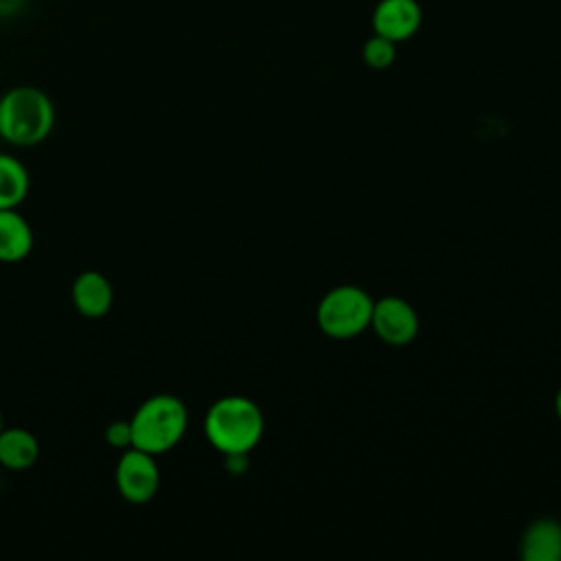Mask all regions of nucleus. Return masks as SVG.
I'll return each instance as SVG.
<instances>
[{"mask_svg":"<svg viewBox=\"0 0 561 561\" xmlns=\"http://www.w3.org/2000/svg\"><path fill=\"white\" fill-rule=\"evenodd\" d=\"M31 188V178L26 167L9 156L0 153V210L4 208H18Z\"/></svg>","mask_w":561,"mask_h":561,"instance_id":"12","label":"nucleus"},{"mask_svg":"<svg viewBox=\"0 0 561 561\" xmlns=\"http://www.w3.org/2000/svg\"><path fill=\"white\" fill-rule=\"evenodd\" d=\"M105 443L114 449L131 447V423L129 421H112L105 427Z\"/></svg>","mask_w":561,"mask_h":561,"instance_id":"14","label":"nucleus"},{"mask_svg":"<svg viewBox=\"0 0 561 561\" xmlns=\"http://www.w3.org/2000/svg\"><path fill=\"white\" fill-rule=\"evenodd\" d=\"M362 59L373 70H386L397 59V44L373 33L362 46Z\"/></svg>","mask_w":561,"mask_h":561,"instance_id":"13","label":"nucleus"},{"mask_svg":"<svg viewBox=\"0 0 561 561\" xmlns=\"http://www.w3.org/2000/svg\"><path fill=\"white\" fill-rule=\"evenodd\" d=\"M70 298L79 316L88 320H99L110 313L114 302V289L105 274L96 270H88L75 278L70 287Z\"/></svg>","mask_w":561,"mask_h":561,"instance_id":"8","label":"nucleus"},{"mask_svg":"<svg viewBox=\"0 0 561 561\" xmlns=\"http://www.w3.org/2000/svg\"><path fill=\"white\" fill-rule=\"evenodd\" d=\"M519 554L524 561H561V524L539 517L522 535Z\"/></svg>","mask_w":561,"mask_h":561,"instance_id":"9","label":"nucleus"},{"mask_svg":"<svg viewBox=\"0 0 561 561\" xmlns=\"http://www.w3.org/2000/svg\"><path fill=\"white\" fill-rule=\"evenodd\" d=\"M423 11L416 0H379L370 15L373 33L399 44L416 35Z\"/></svg>","mask_w":561,"mask_h":561,"instance_id":"7","label":"nucleus"},{"mask_svg":"<svg viewBox=\"0 0 561 561\" xmlns=\"http://www.w3.org/2000/svg\"><path fill=\"white\" fill-rule=\"evenodd\" d=\"M22 7V0H0V13L11 15Z\"/></svg>","mask_w":561,"mask_h":561,"instance_id":"16","label":"nucleus"},{"mask_svg":"<svg viewBox=\"0 0 561 561\" xmlns=\"http://www.w3.org/2000/svg\"><path fill=\"white\" fill-rule=\"evenodd\" d=\"M129 423L131 447L160 456L171 451L184 438L188 427V410L180 397L162 392L145 399Z\"/></svg>","mask_w":561,"mask_h":561,"instance_id":"3","label":"nucleus"},{"mask_svg":"<svg viewBox=\"0 0 561 561\" xmlns=\"http://www.w3.org/2000/svg\"><path fill=\"white\" fill-rule=\"evenodd\" d=\"M554 412H557V416H559V421H561V388H559L557 394H554Z\"/></svg>","mask_w":561,"mask_h":561,"instance_id":"17","label":"nucleus"},{"mask_svg":"<svg viewBox=\"0 0 561 561\" xmlns=\"http://www.w3.org/2000/svg\"><path fill=\"white\" fill-rule=\"evenodd\" d=\"M375 300L357 285H337L327 291L316 309V322L327 337L351 340L370 327Z\"/></svg>","mask_w":561,"mask_h":561,"instance_id":"4","label":"nucleus"},{"mask_svg":"<svg viewBox=\"0 0 561 561\" xmlns=\"http://www.w3.org/2000/svg\"><path fill=\"white\" fill-rule=\"evenodd\" d=\"M116 491L129 504H147L160 491V467L156 456L127 447L114 469Z\"/></svg>","mask_w":561,"mask_h":561,"instance_id":"5","label":"nucleus"},{"mask_svg":"<svg viewBox=\"0 0 561 561\" xmlns=\"http://www.w3.org/2000/svg\"><path fill=\"white\" fill-rule=\"evenodd\" d=\"M265 430L261 408L241 394L217 399L204 416L206 440L219 454H250Z\"/></svg>","mask_w":561,"mask_h":561,"instance_id":"1","label":"nucleus"},{"mask_svg":"<svg viewBox=\"0 0 561 561\" xmlns=\"http://www.w3.org/2000/svg\"><path fill=\"white\" fill-rule=\"evenodd\" d=\"M33 250V230L18 208L0 210V263H20Z\"/></svg>","mask_w":561,"mask_h":561,"instance_id":"10","label":"nucleus"},{"mask_svg":"<svg viewBox=\"0 0 561 561\" xmlns=\"http://www.w3.org/2000/svg\"><path fill=\"white\" fill-rule=\"evenodd\" d=\"M224 465H226L228 473L241 476V473H245L250 460H248V454H226L224 456Z\"/></svg>","mask_w":561,"mask_h":561,"instance_id":"15","label":"nucleus"},{"mask_svg":"<svg viewBox=\"0 0 561 561\" xmlns=\"http://www.w3.org/2000/svg\"><path fill=\"white\" fill-rule=\"evenodd\" d=\"M39 458V440L24 427H4L0 432V465L9 471H24Z\"/></svg>","mask_w":561,"mask_h":561,"instance_id":"11","label":"nucleus"},{"mask_svg":"<svg viewBox=\"0 0 561 561\" xmlns=\"http://www.w3.org/2000/svg\"><path fill=\"white\" fill-rule=\"evenodd\" d=\"M370 327L379 340L390 346L410 344L419 333L416 309L401 296H383L375 300Z\"/></svg>","mask_w":561,"mask_h":561,"instance_id":"6","label":"nucleus"},{"mask_svg":"<svg viewBox=\"0 0 561 561\" xmlns=\"http://www.w3.org/2000/svg\"><path fill=\"white\" fill-rule=\"evenodd\" d=\"M55 127V105L35 85H15L0 96V138L13 147H35Z\"/></svg>","mask_w":561,"mask_h":561,"instance_id":"2","label":"nucleus"},{"mask_svg":"<svg viewBox=\"0 0 561 561\" xmlns=\"http://www.w3.org/2000/svg\"><path fill=\"white\" fill-rule=\"evenodd\" d=\"M4 430V419H2V412H0V432Z\"/></svg>","mask_w":561,"mask_h":561,"instance_id":"18","label":"nucleus"}]
</instances>
